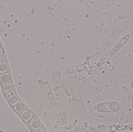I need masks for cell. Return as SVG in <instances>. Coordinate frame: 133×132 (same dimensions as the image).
Returning a JSON list of instances; mask_svg holds the SVG:
<instances>
[{
  "label": "cell",
  "instance_id": "6da1fadb",
  "mask_svg": "<svg viewBox=\"0 0 133 132\" xmlns=\"http://www.w3.org/2000/svg\"><path fill=\"white\" fill-rule=\"evenodd\" d=\"M109 107L111 112H115L120 108V105L117 102H111L109 103Z\"/></svg>",
  "mask_w": 133,
  "mask_h": 132
},
{
  "label": "cell",
  "instance_id": "7a4b0ae2",
  "mask_svg": "<svg viewBox=\"0 0 133 132\" xmlns=\"http://www.w3.org/2000/svg\"><path fill=\"white\" fill-rule=\"evenodd\" d=\"M97 110L99 112H104L105 110V106L104 103H100L97 106Z\"/></svg>",
  "mask_w": 133,
  "mask_h": 132
},
{
  "label": "cell",
  "instance_id": "3957f363",
  "mask_svg": "<svg viewBox=\"0 0 133 132\" xmlns=\"http://www.w3.org/2000/svg\"><path fill=\"white\" fill-rule=\"evenodd\" d=\"M24 106L22 103H20L18 105L16 108V110L18 111H21L24 110Z\"/></svg>",
  "mask_w": 133,
  "mask_h": 132
},
{
  "label": "cell",
  "instance_id": "277c9868",
  "mask_svg": "<svg viewBox=\"0 0 133 132\" xmlns=\"http://www.w3.org/2000/svg\"><path fill=\"white\" fill-rule=\"evenodd\" d=\"M105 106V112H111L109 107V103H104Z\"/></svg>",
  "mask_w": 133,
  "mask_h": 132
},
{
  "label": "cell",
  "instance_id": "5b68a950",
  "mask_svg": "<svg viewBox=\"0 0 133 132\" xmlns=\"http://www.w3.org/2000/svg\"><path fill=\"white\" fill-rule=\"evenodd\" d=\"M39 125L40 124L39 122L37 121H34L32 124V125L34 128H37L38 127H39Z\"/></svg>",
  "mask_w": 133,
  "mask_h": 132
},
{
  "label": "cell",
  "instance_id": "8992f818",
  "mask_svg": "<svg viewBox=\"0 0 133 132\" xmlns=\"http://www.w3.org/2000/svg\"><path fill=\"white\" fill-rule=\"evenodd\" d=\"M28 117V113H26V112L23 114L22 117L24 119H27Z\"/></svg>",
  "mask_w": 133,
  "mask_h": 132
},
{
  "label": "cell",
  "instance_id": "52a82bcc",
  "mask_svg": "<svg viewBox=\"0 0 133 132\" xmlns=\"http://www.w3.org/2000/svg\"><path fill=\"white\" fill-rule=\"evenodd\" d=\"M131 86L132 87V88H133V81H132V82H131Z\"/></svg>",
  "mask_w": 133,
  "mask_h": 132
}]
</instances>
